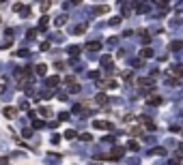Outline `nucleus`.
<instances>
[{
	"instance_id": "1",
	"label": "nucleus",
	"mask_w": 183,
	"mask_h": 165,
	"mask_svg": "<svg viewBox=\"0 0 183 165\" xmlns=\"http://www.w3.org/2000/svg\"><path fill=\"white\" fill-rule=\"evenodd\" d=\"M123 152H125L123 148H114V150H112V155H110V159H112V161H116L119 157H123Z\"/></svg>"
},
{
	"instance_id": "2",
	"label": "nucleus",
	"mask_w": 183,
	"mask_h": 165,
	"mask_svg": "<svg viewBox=\"0 0 183 165\" xmlns=\"http://www.w3.org/2000/svg\"><path fill=\"white\" fill-rule=\"evenodd\" d=\"M15 114H17L15 107H4V116H7V118H15Z\"/></svg>"
},
{
	"instance_id": "3",
	"label": "nucleus",
	"mask_w": 183,
	"mask_h": 165,
	"mask_svg": "<svg viewBox=\"0 0 183 165\" xmlns=\"http://www.w3.org/2000/svg\"><path fill=\"white\" fill-rule=\"evenodd\" d=\"M106 11H108V6H97V9H93L95 15H101V13H106Z\"/></svg>"
},
{
	"instance_id": "4",
	"label": "nucleus",
	"mask_w": 183,
	"mask_h": 165,
	"mask_svg": "<svg viewBox=\"0 0 183 165\" xmlns=\"http://www.w3.org/2000/svg\"><path fill=\"white\" fill-rule=\"evenodd\" d=\"M97 103H99V105H106V103H108V97H106V94H99V97H97Z\"/></svg>"
},
{
	"instance_id": "5",
	"label": "nucleus",
	"mask_w": 183,
	"mask_h": 165,
	"mask_svg": "<svg viewBox=\"0 0 183 165\" xmlns=\"http://www.w3.org/2000/svg\"><path fill=\"white\" fill-rule=\"evenodd\" d=\"M95 126H97V129H103V131H106V129H110V122H103V120H101V122H95Z\"/></svg>"
},
{
	"instance_id": "6",
	"label": "nucleus",
	"mask_w": 183,
	"mask_h": 165,
	"mask_svg": "<svg viewBox=\"0 0 183 165\" xmlns=\"http://www.w3.org/2000/svg\"><path fill=\"white\" fill-rule=\"evenodd\" d=\"M172 73H175L177 77H183V67H175V69H172Z\"/></svg>"
},
{
	"instance_id": "7",
	"label": "nucleus",
	"mask_w": 183,
	"mask_h": 165,
	"mask_svg": "<svg viewBox=\"0 0 183 165\" xmlns=\"http://www.w3.org/2000/svg\"><path fill=\"white\" fill-rule=\"evenodd\" d=\"M65 19H67V15H58V17H56V24H58V26H63V24H65Z\"/></svg>"
},
{
	"instance_id": "8",
	"label": "nucleus",
	"mask_w": 183,
	"mask_h": 165,
	"mask_svg": "<svg viewBox=\"0 0 183 165\" xmlns=\"http://www.w3.org/2000/svg\"><path fill=\"white\" fill-rule=\"evenodd\" d=\"M101 47V43H89V49H99Z\"/></svg>"
},
{
	"instance_id": "9",
	"label": "nucleus",
	"mask_w": 183,
	"mask_h": 165,
	"mask_svg": "<svg viewBox=\"0 0 183 165\" xmlns=\"http://www.w3.org/2000/svg\"><path fill=\"white\" fill-rule=\"evenodd\" d=\"M58 80H60V77H50L47 84H50V86H54V84H58Z\"/></svg>"
},
{
	"instance_id": "10",
	"label": "nucleus",
	"mask_w": 183,
	"mask_h": 165,
	"mask_svg": "<svg viewBox=\"0 0 183 165\" xmlns=\"http://www.w3.org/2000/svg\"><path fill=\"white\" fill-rule=\"evenodd\" d=\"M140 54H142V56H144V58H149V56H151V54H153V52H151V49H142V52H140Z\"/></svg>"
},
{
	"instance_id": "11",
	"label": "nucleus",
	"mask_w": 183,
	"mask_h": 165,
	"mask_svg": "<svg viewBox=\"0 0 183 165\" xmlns=\"http://www.w3.org/2000/svg\"><path fill=\"white\" fill-rule=\"evenodd\" d=\"M37 71H39V73L43 75V73H46V64H39V67H37Z\"/></svg>"
},
{
	"instance_id": "12",
	"label": "nucleus",
	"mask_w": 183,
	"mask_h": 165,
	"mask_svg": "<svg viewBox=\"0 0 183 165\" xmlns=\"http://www.w3.org/2000/svg\"><path fill=\"white\" fill-rule=\"evenodd\" d=\"M65 137H69V139H71V137H76V131H67V133H65Z\"/></svg>"
},
{
	"instance_id": "13",
	"label": "nucleus",
	"mask_w": 183,
	"mask_h": 165,
	"mask_svg": "<svg viewBox=\"0 0 183 165\" xmlns=\"http://www.w3.org/2000/svg\"><path fill=\"white\" fill-rule=\"evenodd\" d=\"M179 47H181V43H179V41H175L172 45H170V49H179Z\"/></svg>"
},
{
	"instance_id": "14",
	"label": "nucleus",
	"mask_w": 183,
	"mask_h": 165,
	"mask_svg": "<svg viewBox=\"0 0 183 165\" xmlns=\"http://www.w3.org/2000/svg\"><path fill=\"white\" fill-rule=\"evenodd\" d=\"M155 2H159V4H166V2H168V0H155Z\"/></svg>"
},
{
	"instance_id": "15",
	"label": "nucleus",
	"mask_w": 183,
	"mask_h": 165,
	"mask_svg": "<svg viewBox=\"0 0 183 165\" xmlns=\"http://www.w3.org/2000/svg\"><path fill=\"white\" fill-rule=\"evenodd\" d=\"M73 2H78V4H80V2H82V0H73Z\"/></svg>"
}]
</instances>
